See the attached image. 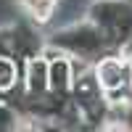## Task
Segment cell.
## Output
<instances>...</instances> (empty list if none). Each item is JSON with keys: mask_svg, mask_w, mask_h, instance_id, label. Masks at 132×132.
<instances>
[{"mask_svg": "<svg viewBox=\"0 0 132 132\" xmlns=\"http://www.w3.org/2000/svg\"><path fill=\"white\" fill-rule=\"evenodd\" d=\"M122 63H119L116 58H106L101 66H98V79H101V85L106 87V90H114V87L122 85Z\"/></svg>", "mask_w": 132, "mask_h": 132, "instance_id": "6da1fadb", "label": "cell"}, {"mask_svg": "<svg viewBox=\"0 0 132 132\" xmlns=\"http://www.w3.org/2000/svg\"><path fill=\"white\" fill-rule=\"evenodd\" d=\"M24 5L35 13L40 21H48L50 13H53V5H56V0H24Z\"/></svg>", "mask_w": 132, "mask_h": 132, "instance_id": "7a4b0ae2", "label": "cell"}, {"mask_svg": "<svg viewBox=\"0 0 132 132\" xmlns=\"http://www.w3.org/2000/svg\"><path fill=\"white\" fill-rule=\"evenodd\" d=\"M16 79V69L8 58H0V90H8Z\"/></svg>", "mask_w": 132, "mask_h": 132, "instance_id": "3957f363", "label": "cell"}]
</instances>
